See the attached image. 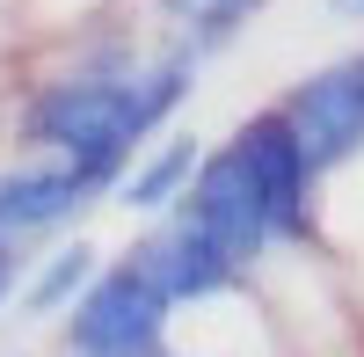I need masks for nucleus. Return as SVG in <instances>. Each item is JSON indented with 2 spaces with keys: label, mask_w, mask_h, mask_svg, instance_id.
<instances>
[{
  "label": "nucleus",
  "mask_w": 364,
  "mask_h": 357,
  "mask_svg": "<svg viewBox=\"0 0 364 357\" xmlns=\"http://www.w3.org/2000/svg\"><path fill=\"white\" fill-rule=\"evenodd\" d=\"M182 87H190V66H182V58L161 66V73H146V80H58V87H44V95L29 102V139L73 154L80 183L102 190L117 175V161L175 110Z\"/></svg>",
  "instance_id": "obj_1"
},
{
  "label": "nucleus",
  "mask_w": 364,
  "mask_h": 357,
  "mask_svg": "<svg viewBox=\"0 0 364 357\" xmlns=\"http://www.w3.org/2000/svg\"><path fill=\"white\" fill-rule=\"evenodd\" d=\"M161 321H168V299L154 292V277L139 262H124L109 277H87V299L73 307L66 350L73 357H154L161 350Z\"/></svg>",
  "instance_id": "obj_2"
},
{
  "label": "nucleus",
  "mask_w": 364,
  "mask_h": 357,
  "mask_svg": "<svg viewBox=\"0 0 364 357\" xmlns=\"http://www.w3.org/2000/svg\"><path fill=\"white\" fill-rule=\"evenodd\" d=\"M190 219L211 233V248H219L233 270L240 262H255L262 241H269V212H262V190L240 154H211L197 168V197H190Z\"/></svg>",
  "instance_id": "obj_3"
},
{
  "label": "nucleus",
  "mask_w": 364,
  "mask_h": 357,
  "mask_svg": "<svg viewBox=\"0 0 364 357\" xmlns=\"http://www.w3.org/2000/svg\"><path fill=\"white\" fill-rule=\"evenodd\" d=\"M284 124H291V139H299V154H306V168L343 161L350 146L364 139V73H357V66H336V73L306 80V87L291 95Z\"/></svg>",
  "instance_id": "obj_4"
},
{
  "label": "nucleus",
  "mask_w": 364,
  "mask_h": 357,
  "mask_svg": "<svg viewBox=\"0 0 364 357\" xmlns=\"http://www.w3.org/2000/svg\"><path fill=\"white\" fill-rule=\"evenodd\" d=\"M233 154L248 161L255 190H262L269 233H306V154H299V139H291L284 117H255Z\"/></svg>",
  "instance_id": "obj_5"
},
{
  "label": "nucleus",
  "mask_w": 364,
  "mask_h": 357,
  "mask_svg": "<svg viewBox=\"0 0 364 357\" xmlns=\"http://www.w3.org/2000/svg\"><path fill=\"white\" fill-rule=\"evenodd\" d=\"M132 262H139L146 277H154V292H161L168 307H175V299H211V292H219V284L233 277V262H226L219 248H211V233H204L197 219H182L175 233L146 241Z\"/></svg>",
  "instance_id": "obj_6"
},
{
  "label": "nucleus",
  "mask_w": 364,
  "mask_h": 357,
  "mask_svg": "<svg viewBox=\"0 0 364 357\" xmlns=\"http://www.w3.org/2000/svg\"><path fill=\"white\" fill-rule=\"evenodd\" d=\"M87 197L80 168H37V175H0V233H29L66 219L73 204Z\"/></svg>",
  "instance_id": "obj_7"
},
{
  "label": "nucleus",
  "mask_w": 364,
  "mask_h": 357,
  "mask_svg": "<svg viewBox=\"0 0 364 357\" xmlns=\"http://www.w3.org/2000/svg\"><path fill=\"white\" fill-rule=\"evenodd\" d=\"M190 168H197V146H190V139H168L161 154L124 183V204H146V212H154V204H168L182 183H190Z\"/></svg>",
  "instance_id": "obj_8"
},
{
  "label": "nucleus",
  "mask_w": 364,
  "mask_h": 357,
  "mask_svg": "<svg viewBox=\"0 0 364 357\" xmlns=\"http://www.w3.org/2000/svg\"><path fill=\"white\" fill-rule=\"evenodd\" d=\"M87 277H95V248H58L29 284V314H58L73 292H87Z\"/></svg>",
  "instance_id": "obj_9"
},
{
  "label": "nucleus",
  "mask_w": 364,
  "mask_h": 357,
  "mask_svg": "<svg viewBox=\"0 0 364 357\" xmlns=\"http://www.w3.org/2000/svg\"><path fill=\"white\" fill-rule=\"evenodd\" d=\"M175 8H190V15H211V29H226L240 8H248V0H175Z\"/></svg>",
  "instance_id": "obj_10"
},
{
  "label": "nucleus",
  "mask_w": 364,
  "mask_h": 357,
  "mask_svg": "<svg viewBox=\"0 0 364 357\" xmlns=\"http://www.w3.org/2000/svg\"><path fill=\"white\" fill-rule=\"evenodd\" d=\"M8 277H15V255H8V233H0V292H8Z\"/></svg>",
  "instance_id": "obj_11"
},
{
  "label": "nucleus",
  "mask_w": 364,
  "mask_h": 357,
  "mask_svg": "<svg viewBox=\"0 0 364 357\" xmlns=\"http://www.w3.org/2000/svg\"><path fill=\"white\" fill-rule=\"evenodd\" d=\"M328 8H336V15H364V0H328Z\"/></svg>",
  "instance_id": "obj_12"
}]
</instances>
